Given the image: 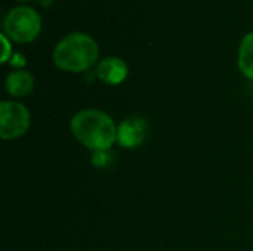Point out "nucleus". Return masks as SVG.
Instances as JSON below:
<instances>
[{"label":"nucleus","instance_id":"obj_1","mask_svg":"<svg viewBox=\"0 0 253 251\" xmlns=\"http://www.w3.org/2000/svg\"><path fill=\"white\" fill-rule=\"evenodd\" d=\"M74 139L92 152L110 151L117 143V124L114 118L98 108L77 111L70 120Z\"/></svg>","mask_w":253,"mask_h":251},{"label":"nucleus","instance_id":"obj_2","mask_svg":"<svg viewBox=\"0 0 253 251\" xmlns=\"http://www.w3.org/2000/svg\"><path fill=\"white\" fill-rule=\"evenodd\" d=\"M55 65L67 72H84L90 70L99 56V47L86 33H71L61 38L53 49Z\"/></svg>","mask_w":253,"mask_h":251},{"label":"nucleus","instance_id":"obj_3","mask_svg":"<svg viewBox=\"0 0 253 251\" xmlns=\"http://www.w3.org/2000/svg\"><path fill=\"white\" fill-rule=\"evenodd\" d=\"M4 34L16 43H30L42 31L40 13L30 6L12 7L3 21Z\"/></svg>","mask_w":253,"mask_h":251},{"label":"nucleus","instance_id":"obj_4","mask_svg":"<svg viewBox=\"0 0 253 251\" xmlns=\"http://www.w3.org/2000/svg\"><path fill=\"white\" fill-rule=\"evenodd\" d=\"M30 126L31 114L24 104L10 99L0 102V138L3 141L22 138Z\"/></svg>","mask_w":253,"mask_h":251},{"label":"nucleus","instance_id":"obj_5","mask_svg":"<svg viewBox=\"0 0 253 251\" xmlns=\"http://www.w3.org/2000/svg\"><path fill=\"white\" fill-rule=\"evenodd\" d=\"M148 135L150 124L144 117H126L117 124V143L125 149H136L142 146Z\"/></svg>","mask_w":253,"mask_h":251},{"label":"nucleus","instance_id":"obj_6","mask_svg":"<svg viewBox=\"0 0 253 251\" xmlns=\"http://www.w3.org/2000/svg\"><path fill=\"white\" fill-rule=\"evenodd\" d=\"M98 78L110 86L122 84L129 75L127 64L119 56H107L96 67Z\"/></svg>","mask_w":253,"mask_h":251},{"label":"nucleus","instance_id":"obj_7","mask_svg":"<svg viewBox=\"0 0 253 251\" xmlns=\"http://www.w3.org/2000/svg\"><path fill=\"white\" fill-rule=\"evenodd\" d=\"M4 86H6L7 93L12 98L21 99V98L28 96L34 90L36 80L30 71L21 68V70H13L6 75Z\"/></svg>","mask_w":253,"mask_h":251},{"label":"nucleus","instance_id":"obj_8","mask_svg":"<svg viewBox=\"0 0 253 251\" xmlns=\"http://www.w3.org/2000/svg\"><path fill=\"white\" fill-rule=\"evenodd\" d=\"M237 65L240 72L253 81V31L248 33L239 46Z\"/></svg>","mask_w":253,"mask_h":251},{"label":"nucleus","instance_id":"obj_9","mask_svg":"<svg viewBox=\"0 0 253 251\" xmlns=\"http://www.w3.org/2000/svg\"><path fill=\"white\" fill-rule=\"evenodd\" d=\"M111 160H113V155L110 151H98V152H92L90 155V163L98 169H104L110 166Z\"/></svg>","mask_w":253,"mask_h":251},{"label":"nucleus","instance_id":"obj_10","mask_svg":"<svg viewBox=\"0 0 253 251\" xmlns=\"http://www.w3.org/2000/svg\"><path fill=\"white\" fill-rule=\"evenodd\" d=\"M1 41H3V55H1V62H7L12 58V46H10V38L3 33L1 34Z\"/></svg>","mask_w":253,"mask_h":251},{"label":"nucleus","instance_id":"obj_11","mask_svg":"<svg viewBox=\"0 0 253 251\" xmlns=\"http://www.w3.org/2000/svg\"><path fill=\"white\" fill-rule=\"evenodd\" d=\"M10 64L13 67H16V70H21V67H24V64H25V58H22L19 53H15L10 58Z\"/></svg>","mask_w":253,"mask_h":251},{"label":"nucleus","instance_id":"obj_12","mask_svg":"<svg viewBox=\"0 0 253 251\" xmlns=\"http://www.w3.org/2000/svg\"><path fill=\"white\" fill-rule=\"evenodd\" d=\"M21 1H27V0H21Z\"/></svg>","mask_w":253,"mask_h":251}]
</instances>
